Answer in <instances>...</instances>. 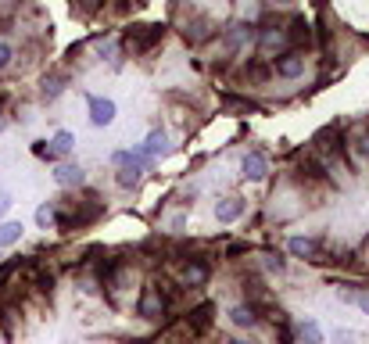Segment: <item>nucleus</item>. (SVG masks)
<instances>
[{
  "label": "nucleus",
  "mask_w": 369,
  "mask_h": 344,
  "mask_svg": "<svg viewBox=\"0 0 369 344\" xmlns=\"http://www.w3.org/2000/svg\"><path fill=\"white\" fill-rule=\"evenodd\" d=\"M259 40H262V47H280V43H287V29H280V25H265Z\"/></svg>",
  "instance_id": "obj_19"
},
{
  "label": "nucleus",
  "mask_w": 369,
  "mask_h": 344,
  "mask_svg": "<svg viewBox=\"0 0 369 344\" xmlns=\"http://www.w3.org/2000/svg\"><path fill=\"white\" fill-rule=\"evenodd\" d=\"M262 258H265V269H272V273H283L287 269V262L280 258V251H265Z\"/></svg>",
  "instance_id": "obj_22"
},
{
  "label": "nucleus",
  "mask_w": 369,
  "mask_h": 344,
  "mask_svg": "<svg viewBox=\"0 0 369 344\" xmlns=\"http://www.w3.org/2000/svg\"><path fill=\"white\" fill-rule=\"evenodd\" d=\"M65 75H61V72H51V75H43V86H40V97L43 101H58L61 97V93H65Z\"/></svg>",
  "instance_id": "obj_8"
},
{
  "label": "nucleus",
  "mask_w": 369,
  "mask_h": 344,
  "mask_svg": "<svg viewBox=\"0 0 369 344\" xmlns=\"http://www.w3.org/2000/svg\"><path fill=\"white\" fill-rule=\"evenodd\" d=\"M140 172H143V165H136V162H126V165H119V186H126V191H130V186H136L140 183Z\"/></svg>",
  "instance_id": "obj_12"
},
{
  "label": "nucleus",
  "mask_w": 369,
  "mask_h": 344,
  "mask_svg": "<svg viewBox=\"0 0 369 344\" xmlns=\"http://www.w3.org/2000/svg\"><path fill=\"white\" fill-rule=\"evenodd\" d=\"M351 147H355V151L362 154V158H369V133H359V136H355V144H351Z\"/></svg>",
  "instance_id": "obj_24"
},
{
  "label": "nucleus",
  "mask_w": 369,
  "mask_h": 344,
  "mask_svg": "<svg viewBox=\"0 0 369 344\" xmlns=\"http://www.w3.org/2000/svg\"><path fill=\"white\" fill-rule=\"evenodd\" d=\"M251 36H254V25H248V22H237V25H230V33H226L230 51H240L244 43H251Z\"/></svg>",
  "instance_id": "obj_10"
},
{
  "label": "nucleus",
  "mask_w": 369,
  "mask_h": 344,
  "mask_svg": "<svg viewBox=\"0 0 369 344\" xmlns=\"http://www.w3.org/2000/svg\"><path fill=\"white\" fill-rule=\"evenodd\" d=\"M136 312L143 319H162L165 316V294L158 284H147L140 291V302H136Z\"/></svg>",
  "instance_id": "obj_2"
},
{
  "label": "nucleus",
  "mask_w": 369,
  "mask_h": 344,
  "mask_svg": "<svg viewBox=\"0 0 369 344\" xmlns=\"http://www.w3.org/2000/svg\"><path fill=\"white\" fill-rule=\"evenodd\" d=\"M230 323L233 326H254L259 316H254V305H233L230 308Z\"/></svg>",
  "instance_id": "obj_13"
},
{
  "label": "nucleus",
  "mask_w": 369,
  "mask_h": 344,
  "mask_svg": "<svg viewBox=\"0 0 369 344\" xmlns=\"http://www.w3.org/2000/svg\"><path fill=\"white\" fill-rule=\"evenodd\" d=\"M287 247H291V255H298V258H316V251H319L312 237H291Z\"/></svg>",
  "instance_id": "obj_14"
},
{
  "label": "nucleus",
  "mask_w": 369,
  "mask_h": 344,
  "mask_svg": "<svg viewBox=\"0 0 369 344\" xmlns=\"http://www.w3.org/2000/svg\"><path fill=\"white\" fill-rule=\"evenodd\" d=\"M165 36V25H136L126 33V47H130L133 54H147L151 47H158Z\"/></svg>",
  "instance_id": "obj_1"
},
{
  "label": "nucleus",
  "mask_w": 369,
  "mask_h": 344,
  "mask_svg": "<svg viewBox=\"0 0 369 344\" xmlns=\"http://www.w3.org/2000/svg\"><path fill=\"white\" fill-rule=\"evenodd\" d=\"M208 276H212L208 262H204V258H190V262H187V269H183V284H187V287H204V284H208Z\"/></svg>",
  "instance_id": "obj_6"
},
{
  "label": "nucleus",
  "mask_w": 369,
  "mask_h": 344,
  "mask_svg": "<svg viewBox=\"0 0 369 344\" xmlns=\"http://www.w3.org/2000/svg\"><path fill=\"white\" fill-rule=\"evenodd\" d=\"M272 69H276V75H283V79H298V75L305 72V54L298 51V47H291V51L276 54Z\"/></svg>",
  "instance_id": "obj_3"
},
{
  "label": "nucleus",
  "mask_w": 369,
  "mask_h": 344,
  "mask_svg": "<svg viewBox=\"0 0 369 344\" xmlns=\"http://www.w3.org/2000/svg\"><path fill=\"white\" fill-rule=\"evenodd\" d=\"M341 298L351 302V305H359L362 312H369V291H341Z\"/></svg>",
  "instance_id": "obj_21"
},
{
  "label": "nucleus",
  "mask_w": 369,
  "mask_h": 344,
  "mask_svg": "<svg viewBox=\"0 0 369 344\" xmlns=\"http://www.w3.org/2000/svg\"><path fill=\"white\" fill-rule=\"evenodd\" d=\"M11 208V194H0V215H4Z\"/></svg>",
  "instance_id": "obj_25"
},
{
  "label": "nucleus",
  "mask_w": 369,
  "mask_h": 344,
  "mask_svg": "<svg viewBox=\"0 0 369 344\" xmlns=\"http://www.w3.org/2000/svg\"><path fill=\"white\" fill-rule=\"evenodd\" d=\"M244 215V201L240 197H226V201H219L215 205V219L219 223H233V219Z\"/></svg>",
  "instance_id": "obj_9"
},
{
  "label": "nucleus",
  "mask_w": 369,
  "mask_h": 344,
  "mask_svg": "<svg viewBox=\"0 0 369 344\" xmlns=\"http://www.w3.org/2000/svg\"><path fill=\"white\" fill-rule=\"evenodd\" d=\"M83 180H86V172H83V165H75V162H61L54 169V183L58 186H83Z\"/></svg>",
  "instance_id": "obj_5"
},
{
  "label": "nucleus",
  "mask_w": 369,
  "mask_h": 344,
  "mask_svg": "<svg viewBox=\"0 0 369 344\" xmlns=\"http://www.w3.org/2000/svg\"><path fill=\"white\" fill-rule=\"evenodd\" d=\"M298 337H301V344H323V330H319V323H312V319H305L298 326Z\"/></svg>",
  "instance_id": "obj_16"
},
{
  "label": "nucleus",
  "mask_w": 369,
  "mask_h": 344,
  "mask_svg": "<svg viewBox=\"0 0 369 344\" xmlns=\"http://www.w3.org/2000/svg\"><path fill=\"white\" fill-rule=\"evenodd\" d=\"M208 36H212V22H194V25H187V40L190 43H201V40H208Z\"/></svg>",
  "instance_id": "obj_20"
},
{
  "label": "nucleus",
  "mask_w": 369,
  "mask_h": 344,
  "mask_svg": "<svg viewBox=\"0 0 369 344\" xmlns=\"http://www.w3.org/2000/svg\"><path fill=\"white\" fill-rule=\"evenodd\" d=\"M86 104H90V122L93 126H111L115 122V101H108V97H86Z\"/></svg>",
  "instance_id": "obj_4"
},
{
  "label": "nucleus",
  "mask_w": 369,
  "mask_h": 344,
  "mask_svg": "<svg viewBox=\"0 0 369 344\" xmlns=\"http://www.w3.org/2000/svg\"><path fill=\"white\" fill-rule=\"evenodd\" d=\"M22 223H0V247H11V244H19L22 241Z\"/></svg>",
  "instance_id": "obj_15"
},
{
  "label": "nucleus",
  "mask_w": 369,
  "mask_h": 344,
  "mask_svg": "<svg viewBox=\"0 0 369 344\" xmlns=\"http://www.w3.org/2000/svg\"><path fill=\"white\" fill-rule=\"evenodd\" d=\"M143 151H147L151 158H158V154H169V136H165V130H151V136H147V144H143Z\"/></svg>",
  "instance_id": "obj_11"
},
{
  "label": "nucleus",
  "mask_w": 369,
  "mask_h": 344,
  "mask_svg": "<svg viewBox=\"0 0 369 344\" xmlns=\"http://www.w3.org/2000/svg\"><path fill=\"white\" fill-rule=\"evenodd\" d=\"M11 58H14V47L0 40V69H8V65H11Z\"/></svg>",
  "instance_id": "obj_23"
},
{
  "label": "nucleus",
  "mask_w": 369,
  "mask_h": 344,
  "mask_svg": "<svg viewBox=\"0 0 369 344\" xmlns=\"http://www.w3.org/2000/svg\"><path fill=\"white\" fill-rule=\"evenodd\" d=\"M276 4H291V0H276Z\"/></svg>",
  "instance_id": "obj_27"
},
{
  "label": "nucleus",
  "mask_w": 369,
  "mask_h": 344,
  "mask_svg": "<svg viewBox=\"0 0 369 344\" xmlns=\"http://www.w3.org/2000/svg\"><path fill=\"white\" fill-rule=\"evenodd\" d=\"M54 223H58V205H54V201H47V205L36 208V226L40 230H51Z\"/></svg>",
  "instance_id": "obj_17"
},
{
  "label": "nucleus",
  "mask_w": 369,
  "mask_h": 344,
  "mask_svg": "<svg viewBox=\"0 0 369 344\" xmlns=\"http://www.w3.org/2000/svg\"><path fill=\"white\" fill-rule=\"evenodd\" d=\"M72 144H75V136H72L69 130L54 133V140H51V151H54V158H61V154H69V151H72Z\"/></svg>",
  "instance_id": "obj_18"
},
{
  "label": "nucleus",
  "mask_w": 369,
  "mask_h": 344,
  "mask_svg": "<svg viewBox=\"0 0 369 344\" xmlns=\"http://www.w3.org/2000/svg\"><path fill=\"white\" fill-rule=\"evenodd\" d=\"M244 180H265V172H269V162H265V154H259V151H251V154H244Z\"/></svg>",
  "instance_id": "obj_7"
},
{
  "label": "nucleus",
  "mask_w": 369,
  "mask_h": 344,
  "mask_svg": "<svg viewBox=\"0 0 369 344\" xmlns=\"http://www.w3.org/2000/svg\"><path fill=\"white\" fill-rule=\"evenodd\" d=\"M233 344H254V341H233Z\"/></svg>",
  "instance_id": "obj_26"
}]
</instances>
